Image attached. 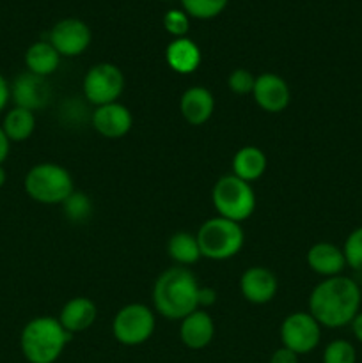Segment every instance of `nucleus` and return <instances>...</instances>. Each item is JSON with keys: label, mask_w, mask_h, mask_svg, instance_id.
Here are the masks:
<instances>
[{"label": "nucleus", "mask_w": 362, "mask_h": 363, "mask_svg": "<svg viewBox=\"0 0 362 363\" xmlns=\"http://www.w3.org/2000/svg\"><path fill=\"white\" fill-rule=\"evenodd\" d=\"M155 312L144 303H130L119 308L112 323L114 339L123 346H141L155 333Z\"/></svg>", "instance_id": "obj_7"}, {"label": "nucleus", "mask_w": 362, "mask_h": 363, "mask_svg": "<svg viewBox=\"0 0 362 363\" xmlns=\"http://www.w3.org/2000/svg\"><path fill=\"white\" fill-rule=\"evenodd\" d=\"M323 363H357V351L351 342L336 339L323 350Z\"/></svg>", "instance_id": "obj_26"}, {"label": "nucleus", "mask_w": 362, "mask_h": 363, "mask_svg": "<svg viewBox=\"0 0 362 363\" xmlns=\"http://www.w3.org/2000/svg\"><path fill=\"white\" fill-rule=\"evenodd\" d=\"M305 259H307L309 268L316 275L323 277V279L343 275L344 268H346L343 248L329 243V241H319V243L312 245L307 250V257Z\"/></svg>", "instance_id": "obj_16"}, {"label": "nucleus", "mask_w": 362, "mask_h": 363, "mask_svg": "<svg viewBox=\"0 0 362 363\" xmlns=\"http://www.w3.org/2000/svg\"><path fill=\"white\" fill-rule=\"evenodd\" d=\"M277 289H279L277 277L265 266H252L245 269L240 279V291L248 303H268L275 298Z\"/></svg>", "instance_id": "obj_14"}, {"label": "nucleus", "mask_w": 362, "mask_h": 363, "mask_svg": "<svg viewBox=\"0 0 362 363\" xmlns=\"http://www.w3.org/2000/svg\"><path fill=\"white\" fill-rule=\"evenodd\" d=\"M98 318V307L91 298L77 296L71 298L60 311V315L57 319L60 321L62 328L67 333H82L91 328Z\"/></svg>", "instance_id": "obj_18"}, {"label": "nucleus", "mask_w": 362, "mask_h": 363, "mask_svg": "<svg viewBox=\"0 0 362 363\" xmlns=\"http://www.w3.org/2000/svg\"><path fill=\"white\" fill-rule=\"evenodd\" d=\"M91 123L92 128L102 137L117 140V138H123L124 135L130 133L131 126H133V116H131L128 106L116 101L109 103V105L96 106V110L92 112Z\"/></svg>", "instance_id": "obj_13"}, {"label": "nucleus", "mask_w": 362, "mask_h": 363, "mask_svg": "<svg viewBox=\"0 0 362 363\" xmlns=\"http://www.w3.org/2000/svg\"><path fill=\"white\" fill-rule=\"evenodd\" d=\"M60 206H62L64 216L73 223L85 222L92 213L91 199L82 191H73Z\"/></svg>", "instance_id": "obj_24"}, {"label": "nucleus", "mask_w": 362, "mask_h": 363, "mask_svg": "<svg viewBox=\"0 0 362 363\" xmlns=\"http://www.w3.org/2000/svg\"><path fill=\"white\" fill-rule=\"evenodd\" d=\"M270 363H298V354L287 347H279L270 357Z\"/></svg>", "instance_id": "obj_30"}, {"label": "nucleus", "mask_w": 362, "mask_h": 363, "mask_svg": "<svg viewBox=\"0 0 362 363\" xmlns=\"http://www.w3.org/2000/svg\"><path fill=\"white\" fill-rule=\"evenodd\" d=\"M215 110V98L212 91L201 85L187 89L180 99V112L190 126H202L208 123Z\"/></svg>", "instance_id": "obj_17"}, {"label": "nucleus", "mask_w": 362, "mask_h": 363, "mask_svg": "<svg viewBox=\"0 0 362 363\" xmlns=\"http://www.w3.org/2000/svg\"><path fill=\"white\" fill-rule=\"evenodd\" d=\"M163 27H165V30L169 32L174 39L187 38V32L188 28H190L188 14L181 9L167 11L165 16H163Z\"/></svg>", "instance_id": "obj_28"}, {"label": "nucleus", "mask_w": 362, "mask_h": 363, "mask_svg": "<svg viewBox=\"0 0 362 363\" xmlns=\"http://www.w3.org/2000/svg\"><path fill=\"white\" fill-rule=\"evenodd\" d=\"M252 96L261 110L268 113H280L290 105L291 91L283 77L275 73H263L256 77Z\"/></svg>", "instance_id": "obj_12"}, {"label": "nucleus", "mask_w": 362, "mask_h": 363, "mask_svg": "<svg viewBox=\"0 0 362 363\" xmlns=\"http://www.w3.org/2000/svg\"><path fill=\"white\" fill-rule=\"evenodd\" d=\"M266 167H268L266 155L256 145H245V147L238 149L231 162L233 176L240 177L247 183L258 181L266 172Z\"/></svg>", "instance_id": "obj_20"}, {"label": "nucleus", "mask_w": 362, "mask_h": 363, "mask_svg": "<svg viewBox=\"0 0 362 363\" xmlns=\"http://www.w3.org/2000/svg\"><path fill=\"white\" fill-rule=\"evenodd\" d=\"M227 85H229L231 92L238 96H247L252 94L256 85V77L248 69H243V67H238L227 78Z\"/></svg>", "instance_id": "obj_29"}, {"label": "nucleus", "mask_w": 362, "mask_h": 363, "mask_svg": "<svg viewBox=\"0 0 362 363\" xmlns=\"http://www.w3.org/2000/svg\"><path fill=\"white\" fill-rule=\"evenodd\" d=\"M52 98V87L46 78L38 77L34 73H21L11 85V99L14 106L27 108L31 112L45 108Z\"/></svg>", "instance_id": "obj_11"}, {"label": "nucleus", "mask_w": 362, "mask_h": 363, "mask_svg": "<svg viewBox=\"0 0 362 363\" xmlns=\"http://www.w3.org/2000/svg\"><path fill=\"white\" fill-rule=\"evenodd\" d=\"M351 333H353L355 339L362 344V311L355 315V319L351 321Z\"/></svg>", "instance_id": "obj_34"}, {"label": "nucleus", "mask_w": 362, "mask_h": 363, "mask_svg": "<svg viewBox=\"0 0 362 363\" xmlns=\"http://www.w3.org/2000/svg\"><path fill=\"white\" fill-rule=\"evenodd\" d=\"M199 289L195 275L185 266L165 269L153 286L155 311L170 321H181L199 308Z\"/></svg>", "instance_id": "obj_2"}, {"label": "nucleus", "mask_w": 362, "mask_h": 363, "mask_svg": "<svg viewBox=\"0 0 362 363\" xmlns=\"http://www.w3.org/2000/svg\"><path fill=\"white\" fill-rule=\"evenodd\" d=\"M197 243L201 255L212 261H227L238 255L243 248L245 233L240 223L222 216H213L199 227Z\"/></svg>", "instance_id": "obj_4"}, {"label": "nucleus", "mask_w": 362, "mask_h": 363, "mask_svg": "<svg viewBox=\"0 0 362 363\" xmlns=\"http://www.w3.org/2000/svg\"><path fill=\"white\" fill-rule=\"evenodd\" d=\"M212 201L219 216L236 223L251 218L256 209V194L252 184L233 174L222 176L216 181L212 191Z\"/></svg>", "instance_id": "obj_6"}, {"label": "nucleus", "mask_w": 362, "mask_h": 363, "mask_svg": "<svg viewBox=\"0 0 362 363\" xmlns=\"http://www.w3.org/2000/svg\"><path fill=\"white\" fill-rule=\"evenodd\" d=\"M167 254L177 266H192L202 257L197 238L190 233H176L167 241Z\"/></svg>", "instance_id": "obj_23"}, {"label": "nucleus", "mask_w": 362, "mask_h": 363, "mask_svg": "<svg viewBox=\"0 0 362 363\" xmlns=\"http://www.w3.org/2000/svg\"><path fill=\"white\" fill-rule=\"evenodd\" d=\"M23 186L32 201L46 206L62 204L75 191L73 177L67 169L50 162L31 167Z\"/></svg>", "instance_id": "obj_5"}, {"label": "nucleus", "mask_w": 362, "mask_h": 363, "mask_svg": "<svg viewBox=\"0 0 362 363\" xmlns=\"http://www.w3.org/2000/svg\"><path fill=\"white\" fill-rule=\"evenodd\" d=\"M216 300V293L212 287H201L199 289V308L208 307V305H213Z\"/></svg>", "instance_id": "obj_31"}, {"label": "nucleus", "mask_w": 362, "mask_h": 363, "mask_svg": "<svg viewBox=\"0 0 362 363\" xmlns=\"http://www.w3.org/2000/svg\"><path fill=\"white\" fill-rule=\"evenodd\" d=\"M124 74L116 64L99 62L84 77V96L96 106L116 103L124 92Z\"/></svg>", "instance_id": "obj_8"}, {"label": "nucleus", "mask_w": 362, "mask_h": 363, "mask_svg": "<svg viewBox=\"0 0 362 363\" xmlns=\"http://www.w3.org/2000/svg\"><path fill=\"white\" fill-rule=\"evenodd\" d=\"M343 254L348 268L362 273V225L348 234L343 245Z\"/></svg>", "instance_id": "obj_27"}, {"label": "nucleus", "mask_w": 362, "mask_h": 363, "mask_svg": "<svg viewBox=\"0 0 362 363\" xmlns=\"http://www.w3.org/2000/svg\"><path fill=\"white\" fill-rule=\"evenodd\" d=\"M48 41L60 57H77L91 45V28L78 18H66L53 25Z\"/></svg>", "instance_id": "obj_10"}, {"label": "nucleus", "mask_w": 362, "mask_h": 363, "mask_svg": "<svg viewBox=\"0 0 362 363\" xmlns=\"http://www.w3.org/2000/svg\"><path fill=\"white\" fill-rule=\"evenodd\" d=\"M361 286L344 275L323 279L309 296V314L319 323L322 328H343L351 325L361 312Z\"/></svg>", "instance_id": "obj_1"}, {"label": "nucleus", "mask_w": 362, "mask_h": 363, "mask_svg": "<svg viewBox=\"0 0 362 363\" xmlns=\"http://www.w3.org/2000/svg\"><path fill=\"white\" fill-rule=\"evenodd\" d=\"M6 181H7V172L6 169H4V165H0V188H4Z\"/></svg>", "instance_id": "obj_35"}, {"label": "nucleus", "mask_w": 362, "mask_h": 363, "mask_svg": "<svg viewBox=\"0 0 362 363\" xmlns=\"http://www.w3.org/2000/svg\"><path fill=\"white\" fill-rule=\"evenodd\" d=\"M9 149H11V140L7 138V135L4 133L2 126H0V165H4V162L9 156Z\"/></svg>", "instance_id": "obj_33"}, {"label": "nucleus", "mask_w": 362, "mask_h": 363, "mask_svg": "<svg viewBox=\"0 0 362 363\" xmlns=\"http://www.w3.org/2000/svg\"><path fill=\"white\" fill-rule=\"evenodd\" d=\"M229 0H181L183 11L197 20H212L226 9Z\"/></svg>", "instance_id": "obj_25"}, {"label": "nucleus", "mask_w": 362, "mask_h": 363, "mask_svg": "<svg viewBox=\"0 0 362 363\" xmlns=\"http://www.w3.org/2000/svg\"><path fill=\"white\" fill-rule=\"evenodd\" d=\"M201 50L192 39L177 38L169 43L165 60L170 69L177 74H192L201 66Z\"/></svg>", "instance_id": "obj_19"}, {"label": "nucleus", "mask_w": 362, "mask_h": 363, "mask_svg": "<svg viewBox=\"0 0 362 363\" xmlns=\"http://www.w3.org/2000/svg\"><path fill=\"white\" fill-rule=\"evenodd\" d=\"M2 130L11 142L28 140L35 130L34 112H31L27 108H20V106H14L4 117Z\"/></svg>", "instance_id": "obj_22"}, {"label": "nucleus", "mask_w": 362, "mask_h": 363, "mask_svg": "<svg viewBox=\"0 0 362 363\" xmlns=\"http://www.w3.org/2000/svg\"><path fill=\"white\" fill-rule=\"evenodd\" d=\"M11 99V85L7 84L6 78L0 74V112H4V108L7 106Z\"/></svg>", "instance_id": "obj_32"}, {"label": "nucleus", "mask_w": 362, "mask_h": 363, "mask_svg": "<svg viewBox=\"0 0 362 363\" xmlns=\"http://www.w3.org/2000/svg\"><path fill=\"white\" fill-rule=\"evenodd\" d=\"M71 337L73 335L62 328L57 318H34L21 330V354L28 363H55Z\"/></svg>", "instance_id": "obj_3"}, {"label": "nucleus", "mask_w": 362, "mask_h": 363, "mask_svg": "<svg viewBox=\"0 0 362 363\" xmlns=\"http://www.w3.org/2000/svg\"><path fill=\"white\" fill-rule=\"evenodd\" d=\"M280 340L298 357L312 353L322 340V326L309 312H293L280 325Z\"/></svg>", "instance_id": "obj_9"}, {"label": "nucleus", "mask_w": 362, "mask_h": 363, "mask_svg": "<svg viewBox=\"0 0 362 363\" xmlns=\"http://www.w3.org/2000/svg\"><path fill=\"white\" fill-rule=\"evenodd\" d=\"M361 293H362V286H361Z\"/></svg>", "instance_id": "obj_36"}, {"label": "nucleus", "mask_w": 362, "mask_h": 363, "mask_svg": "<svg viewBox=\"0 0 362 363\" xmlns=\"http://www.w3.org/2000/svg\"><path fill=\"white\" fill-rule=\"evenodd\" d=\"M60 64V55L50 41H35L25 52V66L28 73L38 77H50L57 71Z\"/></svg>", "instance_id": "obj_21"}, {"label": "nucleus", "mask_w": 362, "mask_h": 363, "mask_svg": "<svg viewBox=\"0 0 362 363\" xmlns=\"http://www.w3.org/2000/svg\"><path fill=\"white\" fill-rule=\"evenodd\" d=\"M213 337H215V323L212 315L202 308H197L181 319L180 339L188 350H204L212 344Z\"/></svg>", "instance_id": "obj_15"}]
</instances>
